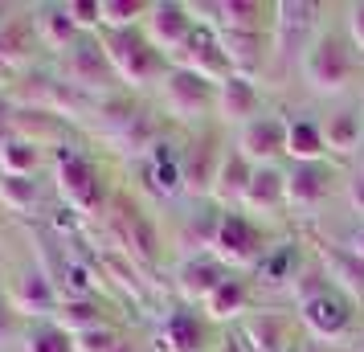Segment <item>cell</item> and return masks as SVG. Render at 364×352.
Returning <instances> with one entry per match:
<instances>
[{
	"label": "cell",
	"instance_id": "cell-1",
	"mask_svg": "<svg viewBox=\"0 0 364 352\" xmlns=\"http://www.w3.org/2000/svg\"><path fill=\"white\" fill-rule=\"evenodd\" d=\"M50 188H53V201L66 205L70 213H78L82 225L86 221H102L111 201H115V188L107 181L102 160L95 151L70 144V139L50 148Z\"/></svg>",
	"mask_w": 364,
	"mask_h": 352
},
{
	"label": "cell",
	"instance_id": "cell-2",
	"mask_svg": "<svg viewBox=\"0 0 364 352\" xmlns=\"http://www.w3.org/2000/svg\"><path fill=\"white\" fill-rule=\"evenodd\" d=\"M299 74L311 95H323V99H340L352 90L356 74H360V58L352 50V41L344 33H331V29H319L315 41L307 46V53L299 58Z\"/></svg>",
	"mask_w": 364,
	"mask_h": 352
},
{
	"label": "cell",
	"instance_id": "cell-3",
	"mask_svg": "<svg viewBox=\"0 0 364 352\" xmlns=\"http://www.w3.org/2000/svg\"><path fill=\"white\" fill-rule=\"evenodd\" d=\"M102 230L111 238V250H119L127 262H135L139 270H151L164 262V234L148 209H139L132 197L115 193V201L102 218Z\"/></svg>",
	"mask_w": 364,
	"mask_h": 352
},
{
	"label": "cell",
	"instance_id": "cell-4",
	"mask_svg": "<svg viewBox=\"0 0 364 352\" xmlns=\"http://www.w3.org/2000/svg\"><path fill=\"white\" fill-rule=\"evenodd\" d=\"M99 37H102L107 58H111V70H115L119 86L127 95H144V90L156 95V86L164 82V74L172 70V62H168L164 53L156 50L139 29H119V33L102 29Z\"/></svg>",
	"mask_w": 364,
	"mask_h": 352
},
{
	"label": "cell",
	"instance_id": "cell-5",
	"mask_svg": "<svg viewBox=\"0 0 364 352\" xmlns=\"http://www.w3.org/2000/svg\"><path fill=\"white\" fill-rule=\"evenodd\" d=\"M156 111L172 127H188V132L209 127V123H217V86L197 78L193 70L172 66L164 74V82L156 86Z\"/></svg>",
	"mask_w": 364,
	"mask_h": 352
},
{
	"label": "cell",
	"instance_id": "cell-6",
	"mask_svg": "<svg viewBox=\"0 0 364 352\" xmlns=\"http://www.w3.org/2000/svg\"><path fill=\"white\" fill-rule=\"evenodd\" d=\"M4 299H9V307H13L25 324L53 319L62 295H58V283H53V270L46 267V258H41L37 250L17 254V258L9 262V287H4Z\"/></svg>",
	"mask_w": 364,
	"mask_h": 352
},
{
	"label": "cell",
	"instance_id": "cell-7",
	"mask_svg": "<svg viewBox=\"0 0 364 352\" xmlns=\"http://www.w3.org/2000/svg\"><path fill=\"white\" fill-rule=\"evenodd\" d=\"M50 66L58 70V78H66L70 86H78V90L95 95V99L123 90L119 78H115V70H111V58H107V50H102L99 33H82L62 58H53Z\"/></svg>",
	"mask_w": 364,
	"mask_h": 352
},
{
	"label": "cell",
	"instance_id": "cell-8",
	"mask_svg": "<svg viewBox=\"0 0 364 352\" xmlns=\"http://www.w3.org/2000/svg\"><path fill=\"white\" fill-rule=\"evenodd\" d=\"M270 250L266 246V230L258 221L242 213V209H221V218H217V230H213V254L217 262L225 270H242V267H258V258Z\"/></svg>",
	"mask_w": 364,
	"mask_h": 352
},
{
	"label": "cell",
	"instance_id": "cell-9",
	"mask_svg": "<svg viewBox=\"0 0 364 352\" xmlns=\"http://www.w3.org/2000/svg\"><path fill=\"white\" fill-rule=\"evenodd\" d=\"M225 135L217 123L209 127H197L188 132V139L181 144V185H184V197L193 201H209L213 193V181H217V164L225 156Z\"/></svg>",
	"mask_w": 364,
	"mask_h": 352
},
{
	"label": "cell",
	"instance_id": "cell-10",
	"mask_svg": "<svg viewBox=\"0 0 364 352\" xmlns=\"http://www.w3.org/2000/svg\"><path fill=\"white\" fill-rule=\"evenodd\" d=\"M319 4L311 0H279L274 4V29H270V58L274 62H291V58H303L307 46L315 41V33L323 29L319 21Z\"/></svg>",
	"mask_w": 364,
	"mask_h": 352
},
{
	"label": "cell",
	"instance_id": "cell-11",
	"mask_svg": "<svg viewBox=\"0 0 364 352\" xmlns=\"http://www.w3.org/2000/svg\"><path fill=\"white\" fill-rule=\"evenodd\" d=\"M295 319L303 324V332L311 336L315 344H336V340L352 336V328H356V303L340 287H328L323 295L299 303Z\"/></svg>",
	"mask_w": 364,
	"mask_h": 352
},
{
	"label": "cell",
	"instance_id": "cell-12",
	"mask_svg": "<svg viewBox=\"0 0 364 352\" xmlns=\"http://www.w3.org/2000/svg\"><path fill=\"white\" fill-rule=\"evenodd\" d=\"M151 340H156V352H213L217 344L213 324L193 303L168 307L164 316L156 319V336Z\"/></svg>",
	"mask_w": 364,
	"mask_h": 352
},
{
	"label": "cell",
	"instance_id": "cell-13",
	"mask_svg": "<svg viewBox=\"0 0 364 352\" xmlns=\"http://www.w3.org/2000/svg\"><path fill=\"white\" fill-rule=\"evenodd\" d=\"M197 25L200 21L193 17V4H181V0H151L148 17H144V25H139V33L148 37L168 62H176L181 50L193 41Z\"/></svg>",
	"mask_w": 364,
	"mask_h": 352
},
{
	"label": "cell",
	"instance_id": "cell-14",
	"mask_svg": "<svg viewBox=\"0 0 364 352\" xmlns=\"http://www.w3.org/2000/svg\"><path fill=\"white\" fill-rule=\"evenodd\" d=\"M41 62H46V53H41V41H37L33 13H29V4H25L17 17L0 29V90L13 82L17 74L41 66Z\"/></svg>",
	"mask_w": 364,
	"mask_h": 352
},
{
	"label": "cell",
	"instance_id": "cell-15",
	"mask_svg": "<svg viewBox=\"0 0 364 352\" xmlns=\"http://www.w3.org/2000/svg\"><path fill=\"white\" fill-rule=\"evenodd\" d=\"M254 168H270L279 156H287V115H258L246 127H237L230 139Z\"/></svg>",
	"mask_w": 364,
	"mask_h": 352
},
{
	"label": "cell",
	"instance_id": "cell-16",
	"mask_svg": "<svg viewBox=\"0 0 364 352\" xmlns=\"http://www.w3.org/2000/svg\"><path fill=\"white\" fill-rule=\"evenodd\" d=\"M233 332L242 336L246 352H299L295 344V316L262 307V311H250Z\"/></svg>",
	"mask_w": 364,
	"mask_h": 352
},
{
	"label": "cell",
	"instance_id": "cell-17",
	"mask_svg": "<svg viewBox=\"0 0 364 352\" xmlns=\"http://www.w3.org/2000/svg\"><path fill=\"white\" fill-rule=\"evenodd\" d=\"M336 193V168L328 160L315 164H291L287 172V209L291 213H315L323 209Z\"/></svg>",
	"mask_w": 364,
	"mask_h": 352
},
{
	"label": "cell",
	"instance_id": "cell-18",
	"mask_svg": "<svg viewBox=\"0 0 364 352\" xmlns=\"http://www.w3.org/2000/svg\"><path fill=\"white\" fill-rule=\"evenodd\" d=\"M225 274H230V270L221 267L213 254H181V262L172 267V287H176L181 303L200 307V303L217 291V283H221Z\"/></svg>",
	"mask_w": 364,
	"mask_h": 352
},
{
	"label": "cell",
	"instance_id": "cell-19",
	"mask_svg": "<svg viewBox=\"0 0 364 352\" xmlns=\"http://www.w3.org/2000/svg\"><path fill=\"white\" fill-rule=\"evenodd\" d=\"M172 66L193 70L197 78H205V82H213V86H221L230 78V62H225V50H221V37H217V29L205 25V21L197 25L193 41L181 50V58H176Z\"/></svg>",
	"mask_w": 364,
	"mask_h": 352
},
{
	"label": "cell",
	"instance_id": "cell-20",
	"mask_svg": "<svg viewBox=\"0 0 364 352\" xmlns=\"http://www.w3.org/2000/svg\"><path fill=\"white\" fill-rule=\"evenodd\" d=\"M266 115L262 111V90L254 78H242V74H230L225 82L217 86V127H246L250 119Z\"/></svg>",
	"mask_w": 364,
	"mask_h": 352
},
{
	"label": "cell",
	"instance_id": "cell-21",
	"mask_svg": "<svg viewBox=\"0 0 364 352\" xmlns=\"http://www.w3.org/2000/svg\"><path fill=\"white\" fill-rule=\"evenodd\" d=\"M250 299H254V283L242 279L237 270H230V274L217 283L213 295L200 303V311H205V319H209L213 328H233V324H242V319L250 316Z\"/></svg>",
	"mask_w": 364,
	"mask_h": 352
},
{
	"label": "cell",
	"instance_id": "cell-22",
	"mask_svg": "<svg viewBox=\"0 0 364 352\" xmlns=\"http://www.w3.org/2000/svg\"><path fill=\"white\" fill-rule=\"evenodd\" d=\"M46 205H53L46 176H0V218H41Z\"/></svg>",
	"mask_w": 364,
	"mask_h": 352
},
{
	"label": "cell",
	"instance_id": "cell-23",
	"mask_svg": "<svg viewBox=\"0 0 364 352\" xmlns=\"http://www.w3.org/2000/svg\"><path fill=\"white\" fill-rule=\"evenodd\" d=\"M53 283L62 299H107V279L99 270V258L62 254V262L53 267Z\"/></svg>",
	"mask_w": 364,
	"mask_h": 352
},
{
	"label": "cell",
	"instance_id": "cell-24",
	"mask_svg": "<svg viewBox=\"0 0 364 352\" xmlns=\"http://www.w3.org/2000/svg\"><path fill=\"white\" fill-rule=\"evenodd\" d=\"M282 209H287V172L279 164L254 168L250 188H246V197H242V213H250L262 225V218H279Z\"/></svg>",
	"mask_w": 364,
	"mask_h": 352
},
{
	"label": "cell",
	"instance_id": "cell-25",
	"mask_svg": "<svg viewBox=\"0 0 364 352\" xmlns=\"http://www.w3.org/2000/svg\"><path fill=\"white\" fill-rule=\"evenodd\" d=\"M29 13H33V29H37V41H41V53L46 58H62V53L82 37V29L70 21L66 4H29Z\"/></svg>",
	"mask_w": 364,
	"mask_h": 352
},
{
	"label": "cell",
	"instance_id": "cell-26",
	"mask_svg": "<svg viewBox=\"0 0 364 352\" xmlns=\"http://www.w3.org/2000/svg\"><path fill=\"white\" fill-rule=\"evenodd\" d=\"M250 176H254V164H250L233 144H225V156H221V164H217V181H213L209 201H213L217 209H242V197H246V188H250Z\"/></svg>",
	"mask_w": 364,
	"mask_h": 352
},
{
	"label": "cell",
	"instance_id": "cell-27",
	"mask_svg": "<svg viewBox=\"0 0 364 352\" xmlns=\"http://www.w3.org/2000/svg\"><path fill=\"white\" fill-rule=\"evenodd\" d=\"M217 37H221L230 74H242V78L258 82V70H266V62H270V33H217Z\"/></svg>",
	"mask_w": 364,
	"mask_h": 352
},
{
	"label": "cell",
	"instance_id": "cell-28",
	"mask_svg": "<svg viewBox=\"0 0 364 352\" xmlns=\"http://www.w3.org/2000/svg\"><path fill=\"white\" fill-rule=\"evenodd\" d=\"M315 262L328 270V279L340 287L344 295H352V299H364V258H356L348 246L319 242V246H315Z\"/></svg>",
	"mask_w": 364,
	"mask_h": 352
},
{
	"label": "cell",
	"instance_id": "cell-29",
	"mask_svg": "<svg viewBox=\"0 0 364 352\" xmlns=\"http://www.w3.org/2000/svg\"><path fill=\"white\" fill-rule=\"evenodd\" d=\"M0 176H50V148L9 135L0 144Z\"/></svg>",
	"mask_w": 364,
	"mask_h": 352
},
{
	"label": "cell",
	"instance_id": "cell-30",
	"mask_svg": "<svg viewBox=\"0 0 364 352\" xmlns=\"http://www.w3.org/2000/svg\"><path fill=\"white\" fill-rule=\"evenodd\" d=\"M319 123H323V144H328L331 156H352V151H360V144H364V115H360V107H340V111H328Z\"/></svg>",
	"mask_w": 364,
	"mask_h": 352
},
{
	"label": "cell",
	"instance_id": "cell-31",
	"mask_svg": "<svg viewBox=\"0 0 364 352\" xmlns=\"http://www.w3.org/2000/svg\"><path fill=\"white\" fill-rule=\"evenodd\" d=\"M287 156L291 164H315L328 156L323 144V123L311 115H287Z\"/></svg>",
	"mask_w": 364,
	"mask_h": 352
},
{
	"label": "cell",
	"instance_id": "cell-32",
	"mask_svg": "<svg viewBox=\"0 0 364 352\" xmlns=\"http://www.w3.org/2000/svg\"><path fill=\"white\" fill-rule=\"evenodd\" d=\"M115 311H111V299H62L58 311H53V324L66 336H82L90 328H102L111 324Z\"/></svg>",
	"mask_w": 364,
	"mask_h": 352
},
{
	"label": "cell",
	"instance_id": "cell-33",
	"mask_svg": "<svg viewBox=\"0 0 364 352\" xmlns=\"http://www.w3.org/2000/svg\"><path fill=\"white\" fill-rule=\"evenodd\" d=\"M299 242H279V246H270V250L258 258V267H254V283L258 287H287L295 283L299 274Z\"/></svg>",
	"mask_w": 364,
	"mask_h": 352
},
{
	"label": "cell",
	"instance_id": "cell-34",
	"mask_svg": "<svg viewBox=\"0 0 364 352\" xmlns=\"http://www.w3.org/2000/svg\"><path fill=\"white\" fill-rule=\"evenodd\" d=\"M151 0H99V33H119V29H139L148 17Z\"/></svg>",
	"mask_w": 364,
	"mask_h": 352
},
{
	"label": "cell",
	"instance_id": "cell-35",
	"mask_svg": "<svg viewBox=\"0 0 364 352\" xmlns=\"http://www.w3.org/2000/svg\"><path fill=\"white\" fill-rule=\"evenodd\" d=\"M17 352H74V340L53 319H41V324H29L25 328Z\"/></svg>",
	"mask_w": 364,
	"mask_h": 352
},
{
	"label": "cell",
	"instance_id": "cell-36",
	"mask_svg": "<svg viewBox=\"0 0 364 352\" xmlns=\"http://www.w3.org/2000/svg\"><path fill=\"white\" fill-rule=\"evenodd\" d=\"M70 340H74V352H119L132 336H127V328H123L119 319H111V324L90 328V332H82V336H70Z\"/></svg>",
	"mask_w": 364,
	"mask_h": 352
},
{
	"label": "cell",
	"instance_id": "cell-37",
	"mask_svg": "<svg viewBox=\"0 0 364 352\" xmlns=\"http://www.w3.org/2000/svg\"><path fill=\"white\" fill-rule=\"evenodd\" d=\"M25 319L9 307V299L0 295V352H17L21 348V336H25Z\"/></svg>",
	"mask_w": 364,
	"mask_h": 352
},
{
	"label": "cell",
	"instance_id": "cell-38",
	"mask_svg": "<svg viewBox=\"0 0 364 352\" xmlns=\"http://www.w3.org/2000/svg\"><path fill=\"white\" fill-rule=\"evenodd\" d=\"M62 4L82 33H99V0H62Z\"/></svg>",
	"mask_w": 364,
	"mask_h": 352
},
{
	"label": "cell",
	"instance_id": "cell-39",
	"mask_svg": "<svg viewBox=\"0 0 364 352\" xmlns=\"http://www.w3.org/2000/svg\"><path fill=\"white\" fill-rule=\"evenodd\" d=\"M344 37L352 41L356 58H364V0H352L344 9Z\"/></svg>",
	"mask_w": 364,
	"mask_h": 352
},
{
	"label": "cell",
	"instance_id": "cell-40",
	"mask_svg": "<svg viewBox=\"0 0 364 352\" xmlns=\"http://www.w3.org/2000/svg\"><path fill=\"white\" fill-rule=\"evenodd\" d=\"M344 193H348V205H352V209H356V213L364 218V168L356 172V176H352V181H348Z\"/></svg>",
	"mask_w": 364,
	"mask_h": 352
},
{
	"label": "cell",
	"instance_id": "cell-41",
	"mask_svg": "<svg viewBox=\"0 0 364 352\" xmlns=\"http://www.w3.org/2000/svg\"><path fill=\"white\" fill-rule=\"evenodd\" d=\"M213 352H246V344H242V336L233 332V328H225V332L217 336V344Z\"/></svg>",
	"mask_w": 364,
	"mask_h": 352
},
{
	"label": "cell",
	"instance_id": "cell-42",
	"mask_svg": "<svg viewBox=\"0 0 364 352\" xmlns=\"http://www.w3.org/2000/svg\"><path fill=\"white\" fill-rule=\"evenodd\" d=\"M21 9H25V4H17V0H0V29H4V25H9V21L17 17Z\"/></svg>",
	"mask_w": 364,
	"mask_h": 352
},
{
	"label": "cell",
	"instance_id": "cell-43",
	"mask_svg": "<svg viewBox=\"0 0 364 352\" xmlns=\"http://www.w3.org/2000/svg\"><path fill=\"white\" fill-rule=\"evenodd\" d=\"M344 246H348V250H352V254H356V258H364V221H360V225H356V234L348 238Z\"/></svg>",
	"mask_w": 364,
	"mask_h": 352
},
{
	"label": "cell",
	"instance_id": "cell-44",
	"mask_svg": "<svg viewBox=\"0 0 364 352\" xmlns=\"http://www.w3.org/2000/svg\"><path fill=\"white\" fill-rule=\"evenodd\" d=\"M9 262H13V258L0 250V295H4V287H9Z\"/></svg>",
	"mask_w": 364,
	"mask_h": 352
},
{
	"label": "cell",
	"instance_id": "cell-45",
	"mask_svg": "<svg viewBox=\"0 0 364 352\" xmlns=\"http://www.w3.org/2000/svg\"><path fill=\"white\" fill-rule=\"evenodd\" d=\"M360 115H364V95H360Z\"/></svg>",
	"mask_w": 364,
	"mask_h": 352
},
{
	"label": "cell",
	"instance_id": "cell-46",
	"mask_svg": "<svg viewBox=\"0 0 364 352\" xmlns=\"http://www.w3.org/2000/svg\"><path fill=\"white\" fill-rule=\"evenodd\" d=\"M0 225H4V218H0Z\"/></svg>",
	"mask_w": 364,
	"mask_h": 352
}]
</instances>
